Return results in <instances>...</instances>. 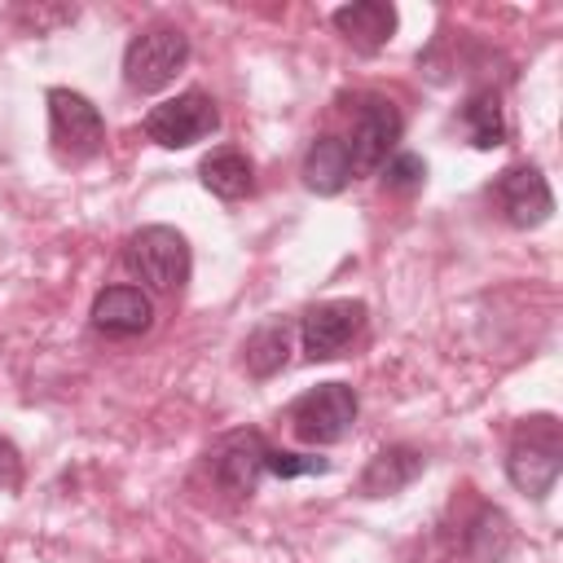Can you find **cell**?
<instances>
[{"mask_svg": "<svg viewBox=\"0 0 563 563\" xmlns=\"http://www.w3.org/2000/svg\"><path fill=\"white\" fill-rule=\"evenodd\" d=\"M264 471H268V475H277V479L325 475V471H330V457H317V453H286V449H268V457H264Z\"/></svg>", "mask_w": 563, "mask_h": 563, "instance_id": "obj_19", "label": "cell"}, {"mask_svg": "<svg viewBox=\"0 0 563 563\" xmlns=\"http://www.w3.org/2000/svg\"><path fill=\"white\" fill-rule=\"evenodd\" d=\"M493 198H497L506 224H515V229H537V224H545L550 211H554V194H550L541 167H532V163L506 167V172L497 176V185H493Z\"/></svg>", "mask_w": 563, "mask_h": 563, "instance_id": "obj_10", "label": "cell"}, {"mask_svg": "<svg viewBox=\"0 0 563 563\" xmlns=\"http://www.w3.org/2000/svg\"><path fill=\"white\" fill-rule=\"evenodd\" d=\"M427 180V163L418 154H391L387 163V185L391 189H418Z\"/></svg>", "mask_w": 563, "mask_h": 563, "instance_id": "obj_20", "label": "cell"}, {"mask_svg": "<svg viewBox=\"0 0 563 563\" xmlns=\"http://www.w3.org/2000/svg\"><path fill=\"white\" fill-rule=\"evenodd\" d=\"M334 31L356 48V53H378L391 44L396 35V9L383 4V0H352V4H339L330 13Z\"/></svg>", "mask_w": 563, "mask_h": 563, "instance_id": "obj_12", "label": "cell"}, {"mask_svg": "<svg viewBox=\"0 0 563 563\" xmlns=\"http://www.w3.org/2000/svg\"><path fill=\"white\" fill-rule=\"evenodd\" d=\"M559 471H563V431H559V422L550 413L528 418L515 431L510 449H506V475H510V484L519 493H528V497L541 501L554 488Z\"/></svg>", "mask_w": 563, "mask_h": 563, "instance_id": "obj_2", "label": "cell"}, {"mask_svg": "<svg viewBox=\"0 0 563 563\" xmlns=\"http://www.w3.org/2000/svg\"><path fill=\"white\" fill-rule=\"evenodd\" d=\"M123 264L132 277H141L150 290L158 295H176L185 282H189V268H194V255H189V242L180 229L172 224H145L128 238L123 246Z\"/></svg>", "mask_w": 563, "mask_h": 563, "instance_id": "obj_1", "label": "cell"}, {"mask_svg": "<svg viewBox=\"0 0 563 563\" xmlns=\"http://www.w3.org/2000/svg\"><path fill=\"white\" fill-rule=\"evenodd\" d=\"M462 128H466V136H471V145H475V150H497V145L506 141L501 97H497L493 88H484V92L466 97V106H462Z\"/></svg>", "mask_w": 563, "mask_h": 563, "instance_id": "obj_18", "label": "cell"}, {"mask_svg": "<svg viewBox=\"0 0 563 563\" xmlns=\"http://www.w3.org/2000/svg\"><path fill=\"white\" fill-rule=\"evenodd\" d=\"M422 471H427V457H422L418 449H409V444H387V449H378V453L365 462V471H361V497H391V493L409 488Z\"/></svg>", "mask_w": 563, "mask_h": 563, "instance_id": "obj_13", "label": "cell"}, {"mask_svg": "<svg viewBox=\"0 0 563 563\" xmlns=\"http://www.w3.org/2000/svg\"><path fill=\"white\" fill-rule=\"evenodd\" d=\"M515 545V528L510 519L497 510V506H479L475 519L466 523V537H462V550L471 563H501Z\"/></svg>", "mask_w": 563, "mask_h": 563, "instance_id": "obj_17", "label": "cell"}, {"mask_svg": "<svg viewBox=\"0 0 563 563\" xmlns=\"http://www.w3.org/2000/svg\"><path fill=\"white\" fill-rule=\"evenodd\" d=\"M189 62V35L180 26H150L123 48V84L132 92H163Z\"/></svg>", "mask_w": 563, "mask_h": 563, "instance_id": "obj_3", "label": "cell"}, {"mask_svg": "<svg viewBox=\"0 0 563 563\" xmlns=\"http://www.w3.org/2000/svg\"><path fill=\"white\" fill-rule=\"evenodd\" d=\"M356 409H361V400L347 383H317L312 391H303L290 405V431H295V440H303L312 449H325V444H339L352 431Z\"/></svg>", "mask_w": 563, "mask_h": 563, "instance_id": "obj_4", "label": "cell"}, {"mask_svg": "<svg viewBox=\"0 0 563 563\" xmlns=\"http://www.w3.org/2000/svg\"><path fill=\"white\" fill-rule=\"evenodd\" d=\"M299 176H303V185H308L312 194H321V198L343 194V189H347V180H352L347 141H343V136H330V132H325V136H317V141L308 145V154H303Z\"/></svg>", "mask_w": 563, "mask_h": 563, "instance_id": "obj_14", "label": "cell"}, {"mask_svg": "<svg viewBox=\"0 0 563 563\" xmlns=\"http://www.w3.org/2000/svg\"><path fill=\"white\" fill-rule=\"evenodd\" d=\"M92 330H101L106 339H136L154 325V303L141 286H106L92 299Z\"/></svg>", "mask_w": 563, "mask_h": 563, "instance_id": "obj_11", "label": "cell"}, {"mask_svg": "<svg viewBox=\"0 0 563 563\" xmlns=\"http://www.w3.org/2000/svg\"><path fill=\"white\" fill-rule=\"evenodd\" d=\"M264 457H268V440L260 431H229V435H220L211 444L207 471H211V479L229 497H251L260 488V479L268 475L264 471Z\"/></svg>", "mask_w": 563, "mask_h": 563, "instance_id": "obj_7", "label": "cell"}, {"mask_svg": "<svg viewBox=\"0 0 563 563\" xmlns=\"http://www.w3.org/2000/svg\"><path fill=\"white\" fill-rule=\"evenodd\" d=\"M365 325V303L361 299H325V303H312L303 317H299V343H303V356L308 361H330L339 356L356 330Z\"/></svg>", "mask_w": 563, "mask_h": 563, "instance_id": "obj_8", "label": "cell"}, {"mask_svg": "<svg viewBox=\"0 0 563 563\" xmlns=\"http://www.w3.org/2000/svg\"><path fill=\"white\" fill-rule=\"evenodd\" d=\"M198 180H202V189H211L216 198L238 202V198H246V194L255 189V167H251V158H246L242 150L224 145V150H211V154L198 163Z\"/></svg>", "mask_w": 563, "mask_h": 563, "instance_id": "obj_16", "label": "cell"}, {"mask_svg": "<svg viewBox=\"0 0 563 563\" xmlns=\"http://www.w3.org/2000/svg\"><path fill=\"white\" fill-rule=\"evenodd\" d=\"M290 343H295V325H290L286 317L260 321V325L246 334V343H242V365H246V374H251V378H273V374H282L286 361H290Z\"/></svg>", "mask_w": 563, "mask_h": 563, "instance_id": "obj_15", "label": "cell"}, {"mask_svg": "<svg viewBox=\"0 0 563 563\" xmlns=\"http://www.w3.org/2000/svg\"><path fill=\"white\" fill-rule=\"evenodd\" d=\"M48 136H53V150L70 163H84L92 154H101L106 145V119L101 110L75 92V88H48Z\"/></svg>", "mask_w": 563, "mask_h": 563, "instance_id": "obj_5", "label": "cell"}, {"mask_svg": "<svg viewBox=\"0 0 563 563\" xmlns=\"http://www.w3.org/2000/svg\"><path fill=\"white\" fill-rule=\"evenodd\" d=\"M220 128V110L207 92L189 88V92H176L167 101H158L150 114H145V136L163 150H189L198 141H207L211 132Z\"/></svg>", "mask_w": 563, "mask_h": 563, "instance_id": "obj_6", "label": "cell"}, {"mask_svg": "<svg viewBox=\"0 0 563 563\" xmlns=\"http://www.w3.org/2000/svg\"><path fill=\"white\" fill-rule=\"evenodd\" d=\"M405 123H400V110L387 101V97H365V106L356 110V123H352V136H347V158H352V172H374L391 158L396 141H400Z\"/></svg>", "mask_w": 563, "mask_h": 563, "instance_id": "obj_9", "label": "cell"}, {"mask_svg": "<svg viewBox=\"0 0 563 563\" xmlns=\"http://www.w3.org/2000/svg\"><path fill=\"white\" fill-rule=\"evenodd\" d=\"M0 488L4 493L22 488V453H18V444L9 435H0Z\"/></svg>", "mask_w": 563, "mask_h": 563, "instance_id": "obj_21", "label": "cell"}]
</instances>
